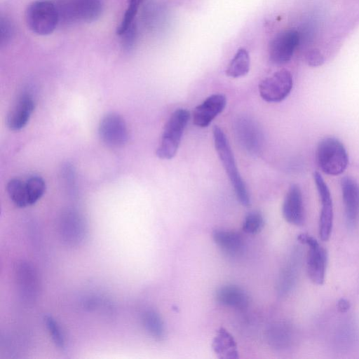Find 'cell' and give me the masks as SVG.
Segmentation results:
<instances>
[{"instance_id":"1","label":"cell","mask_w":359,"mask_h":359,"mask_svg":"<svg viewBox=\"0 0 359 359\" xmlns=\"http://www.w3.org/2000/svg\"><path fill=\"white\" fill-rule=\"evenodd\" d=\"M212 134L215 149L233 188L238 201L243 206H249L250 204V196L245 182L239 173L233 154L224 133L219 127L215 126L212 129Z\"/></svg>"},{"instance_id":"2","label":"cell","mask_w":359,"mask_h":359,"mask_svg":"<svg viewBox=\"0 0 359 359\" xmlns=\"http://www.w3.org/2000/svg\"><path fill=\"white\" fill-rule=\"evenodd\" d=\"M316 161L324 173L337 176L346 169L348 157L346 148L340 140L334 137H327L318 143Z\"/></svg>"},{"instance_id":"3","label":"cell","mask_w":359,"mask_h":359,"mask_svg":"<svg viewBox=\"0 0 359 359\" xmlns=\"http://www.w3.org/2000/svg\"><path fill=\"white\" fill-rule=\"evenodd\" d=\"M25 16L28 28L41 36L53 33L60 22L55 4L48 0L32 1L27 7Z\"/></svg>"},{"instance_id":"4","label":"cell","mask_w":359,"mask_h":359,"mask_svg":"<svg viewBox=\"0 0 359 359\" xmlns=\"http://www.w3.org/2000/svg\"><path fill=\"white\" fill-rule=\"evenodd\" d=\"M189 117V112L185 109H177L170 115L156 149L158 158L171 159L175 156Z\"/></svg>"},{"instance_id":"5","label":"cell","mask_w":359,"mask_h":359,"mask_svg":"<svg viewBox=\"0 0 359 359\" xmlns=\"http://www.w3.org/2000/svg\"><path fill=\"white\" fill-rule=\"evenodd\" d=\"M55 5L60 21L66 24L93 22L101 16L103 11L102 0H62Z\"/></svg>"},{"instance_id":"6","label":"cell","mask_w":359,"mask_h":359,"mask_svg":"<svg viewBox=\"0 0 359 359\" xmlns=\"http://www.w3.org/2000/svg\"><path fill=\"white\" fill-rule=\"evenodd\" d=\"M58 224L60 237L65 245L78 247L86 240L88 224L83 215L76 210L68 208L63 211Z\"/></svg>"},{"instance_id":"7","label":"cell","mask_w":359,"mask_h":359,"mask_svg":"<svg viewBox=\"0 0 359 359\" xmlns=\"http://www.w3.org/2000/svg\"><path fill=\"white\" fill-rule=\"evenodd\" d=\"M14 276L20 299L26 303L34 302L40 287L39 278L35 267L27 261L20 260L15 264Z\"/></svg>"},{"instance_id":"8","label":"cell","mask_w":359,"mask_h":359,"mask_svg":"<svg viewBox=\"0 0 359 359\" xmlns=\"http://www.w3.org/2000/svg\"><path fill=\"white\" fill-rule=\"evenodd\" d=\"M292 86L291 73L283 69L260 81L259 91L264 100L268 102H279L289 95Z\"/></svg>"},{"instance_id":"9","label":"cell","mask_w":359,"mask_h":359,"mask_svg":"<svg viewBox=\"0 0 359 359\" xmlns=\"http://www.w3.org/2000/svg\"><path fill=\"white\" fill-rule=\"evenodd\" d=\"M298 240L308 248L306 269L309 278L316 285H322L325 280L327 252L319 243L312 236L302 233Z\"/></svg>"},{"instance_id":"10","label":"cell","mask_w":359,"mask_h":359,"mask_svg":"<svg viewBox=\"0 0 359 359\" xmlns=\"http://www.w3.org/2000/svg\"><path fill=\"white\" fill-rule=\"evenodd\" d=\"M98 133L101 140L108 147H123L128 141V130L124 119L118 114L109 113L101 120Z\"/></svg>"},{"instance_id":"11","label":"cell","mask_w":359,"mask_h":359,"mask_svg":"<svg viewBox=\"0 0 359 359\" xmlns=\"http://www.w3.org/2000/svg\"><path fill=\"white\" fill-rule=\"evenodd\" d=\"M313 180L321 203L319 219V236L321 240L329 239L333 225V204L330 191L318 172L313 173Z\"/></svg>"},{"instance_id":"12","label":"cell","mask_w":359,"mask_h":359,"mask_svg":"<svg viewBox=\"0 0 359 359\" xmlns=\"http://www.w3.org/2000/svg\"><path fill=\"white\" fill-rule=\"evenodd\" d=\"M299 43V34L294 29H287L278 33L269 47L271 60L278 65L290 60Z\"/></svg>"},{"instance_id":"13","label":"cell","mask_w":359,"mask_h":359,"mask_svg":"<svg viewBox=\"0 0 359 359\" xmlns=\"http://www.w3.org/2000/svg\"><path fill=\"white\" fill-rule=\"evenodd\" d=\"M341 189L346 224L354 228L359 217V186L351 177H344L341 180Z\"/></svg>"},{"instance_id":"14","label":"cell","mask_w":359,"mask_h":359,"mask_svg":"<svg viewBox=\"0 0 359 359\" xmlns=\"http://www.w3.org/2000/svg\"><path fill=\"white\" fill-rule=\"evenodd\" d=\"M35 107L32 95L27 92L20 95L11 109L7 118L6 124L13 131L22 129L29 121Z\"/></svg>"},{"instance_id":"15","label":"cell","mask_w":359,"mask_h":359,"mask_svg":"<svg viewBox=\"0 0 359 359\" xmlns=\"http://www.w3.org/2000/svg\"><path fill=\"white\" fill-rule=\"evenodd\" d=\"M255 122L248 118L238 119L235 133L240 144L250 154H259L262 145V135Z\"/></svg>"},{"instance_id":"16","label":"cell","mask_w":359,"mask_h":359,"mask_svg":"<svg viewBox=\"0 0 359 359\" xmlns=\"http://www.w3.org/2000/svg\"><path fill=\"white\" fill-rule=\"evenodd\" d=\"M226 104V97L222 94L209 96L194 109L193 123L201 128L207 127L224 110Z\"/></svg>"},{"instance_id":"17","label":"cell","mask_w":359,"mask_h":359,"mask_svg":"<svg viewBox=\"0 0 359 359\" xmlns=\"http://www.w3.org/2000/svg\"><path fill=\"white\" fill-rule=\"evenodd\" d=\"M282 213L290 224L301 226L305 219L302 191L297 184H292L283 201Z\"/></svg>"},{"instance_id":"18","label":"cell","mask_w":359,"mask_h":359,"mask_svg":"<svg viewBox=\"0 0 359 359\" xmlns=\"http://www.w3.org/2000/svg\"><path fill=\"white\" fill-rule=\"evenodd\" d=\"M302 261L299 250L292 252L282 269L277 281V291L280 295L290 292L296 284Z\"/></svg>"},{"instance_id":"19","label":"cell","mask_w":359,"mask_h":359,"mask_svg":"<svg viewBox=\"0 0 359 359\" xmlns=\"http://www.w3.org/2000/svg\"><path fill=\"white\" fill-rule=\"evenodd\" d=\"M215 299L221 305L237 309H246L250 303L247 292L242 287L232 284L217 288Z\"/></svg>"},{"instance_id":"20","label":"cell","mask_w":359,"mask_h":359,"mask_svg":"<svg viewBox=\"0 0 359 359\" xmlns=\"http://www.w3.org/2000/svg\"><path fill=\"white\" fill-rule=\"evenodd\" d=\"M215 244L229 256L238 255L243 251L244 240L242 236L234 231L215 229L212 232Z\"/></svg>"},{"instance_id":"21","label":"cell","mask_w":359,"mask_h":359,"mask_svg":"<svg viewBox=\"0 0 359 359\" xmlns=\"http://www.w3.org/2000/svg\"><path fill=\"white\" fill-rule=\"evenodd\" d=\"M212 348L218 358L236 359L239 357L234 338L224 327L217 331L212 339Z\"/></svg>"},{"instance_id":"22","label":"cell","mask_w":359,"mask_h":359,"mask_svg":"<svg viewBox=\"0 0 359 359\" xmlns=\"http://www.w3.org/2000/svg\"><path fill=\"white\" fill-rule=\"evenodd\" d=\"M142 322L145 330L154 339L161 341L165 336L164 322L160 314L149 309L142 314Z\"/></svg>"},{"instance_id":"23","label":"cell","mask_w":359,"mask_h":359,"mask_svg":"<svg viewBox=\"0 0 359 359\" xmlns=\"http://www.w3.org/2000/svg\"><path fill=\"white\" fill-rule=\"evenodd\" d=\"M250 66V59L248 51L245 48H240L230 61L226 74L231 78L244 76L248 73Z\"/></svg>"},{"instance_id":"24","label":"cell","mask_w":359,"mask_h":359,"mask_svg":"<svg viewBox=\"0 0 359 359\" xmlns=\"http://www.w3.org/2000/svg\"><path fill=\"white\" fill-rule=\"evenodd\" d=\"M269 331V341L274 347L286 348L292 341V330L287 324L283 323L276 324Z\"/></svg>"},{"instance_id":"25","label":"cell","mask_w":359,"mask_h":359,"mask_svg":"<svg viewBox=\"0 0 359 359\" xmlns=\"http://www.w3.org/2000/svg\"><path fill=\"white\" fill-rule=\"evenodd\" d=\"M6 191L10 199L16 206H29L25 181L16 178L11 180L7 184Z\"/></svg>"},{"instance_id":"26","label":"cell","mask_w":359,"mask_h":359,"mask_svg":"<svg viewBox=\"0 0 359 359\" xmlns=\"http://www.w3.org/2000/svg\"><path fill=\"white\" fill-rule=\"evenodd\" d=\"M29 205L35 204L46 191L44 180L39 176H32L25 181Z\"/></svg>"},{"instance_id":"27","label":"cell","mask_w":359,"mask_h":359,"mask_svg":"<svg viewBox=\"0 0 359 359\" xmlns=\"http://www.w3.org/2000/svg\"><path fill=\"white\" fill-rule=\"evenodd\" d=\"M46 327L56 346L60 349L65 347V337L64 332L55 318L50 315H46L43 317Z\"/></svg>"},{"instance_id":"28","label":"cell","mask_w":359,"mask_h":359,"mask_svg":"<svg viewBox=\"0 0 359 359\" xmlns=\"http://www.w3.org/2000/svg\"><path fill=\"white\" fill-rule=\"evenodd\" d=\"M144 0H128V8L123 15V19L116 28V34L122 35L128 28L134 22V18L138 11L140 5Z\"/></svg>"},{"instance_id":"29","label":"cell","mask_w":359,"mask_h":359,"mask_svg":"<svg viewBox=\"0 0 359 359\" xmlns=\"http://www.w3.org/2000/svg\"><path fill=\"white\" fill-rule=\"evenodd\" d=\"M264 224V219L262 215L259 212L252 211L245 217L242 229L246 233L255 234L262 230Z\"/></svg>"},{"instance_id":"30","label":"cell","mask_w":359,"mask_h":359,"mask_svg":"<svg viewBox=\"0 0 359 359\" xmlns=\"http://www.w3.org/2000/svg\"><path fill=\"white\" fill-rule=\"evenodd\" d=\"M14 34V27L11 21L4 17L0 19V46L1 48L6 46L11 39Z\"/></svg>"},{"instance_id":"31","label":"cell","mask_w":359,"mask_h":359,"mask_svg":"<svg viewBox=\"0 0 359 359\" xmlns=\"http://www.w3.org/2000/svg\"><path fill=\"white\" fill-rule=\"evenodd\" d=\"M121 36H122V46L123 49L127 51L130 50L137 38L136 24L133 22Z\"/></svg>"},{"instance_id":"32","label":"cell","mask_w":359,"mask_h":359,"mask_svg":"<svg viewBox=\"0 0 359 359\" xmlns=\"http://www.w3.org/2000/svg\"><path fill=\"white\" fill-rule=\"evenodd\" d=\"M306 61L310 66L317 67L323 63L324 58L318 50H312L306 55Z\"/></svg>"},{"instance_id":"33","label":"cell","mask_w":359,"mask_h":359,"mask_svg":"<svg viewBox=\"0 0 359 359\" xmlns=\"http://www.w3.org/2000/svg\"><path fill=\"white\" fill-rule=\"evenodd\" d=\"M338 309L341 312H346L350 308V304L348 301L344 299H341L337 304Z\"/></svg>"}]
</instances>
